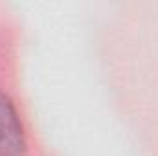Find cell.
Returning <instances> with one entry per match:
<instances>
[{
  "instance_id": "obj_1",
  "label": "cell",
  "mask_w": 158,
  "mask_h": 156,
  "mask_svg": "<svg viewBox=\"0 0 158 156\" xmlns=\"http://www.w3.org/2000/svg\"><path fill=\"white\" fill-rule=\"evenodd\" d=\"M28 140L15 103L0 90V156H26Z\"/></svg>"
}]
</instances>
